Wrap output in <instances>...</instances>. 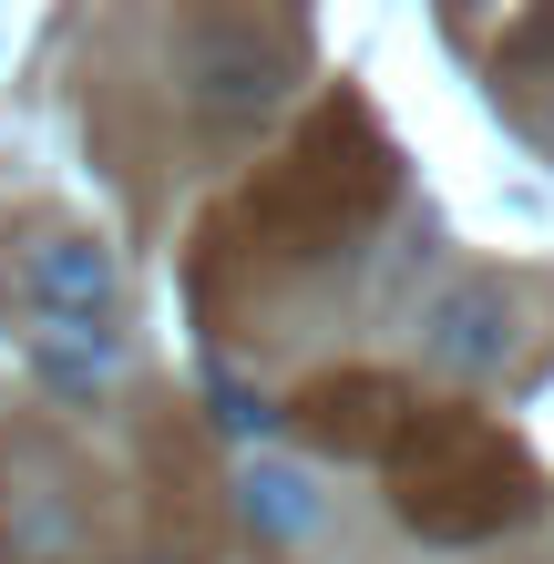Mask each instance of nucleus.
<instances>
[{
  "mask_svg": "<svg viewBox=\"0 0 554 564\" xmlns=\"http://www.w3.org/2000/svg\"><path fill=\"white\" fill-rule=\"evenodd\" d=\"M11 278L31 297V318H83V328L123 318V268H113V247L93 226H21Z\"/></svg>",
  "mask_w": 554,
  "mask_h": 564,
  "instance_id": "nucleus-5",
  "label": "nucleus"
},
{
  "mask_svg": "<svg viewBox=\"0 0 554 564\" xmlns=\"http://www.w3.org/2000/svg\"><path fill=\"white\" fill-rule=\"evenodd\" d=\"M380 482H390V513L421 544H482L534 513V462L493 411H421L390 442Z\"/></svg>",
  "mask_w": 554,
  "mask_h": 564,
  "instance_id": "nucleus-1",
  "label": "nucleus"
},
{
  "mask_svg": "<svg viewBox=\"0 0 554 564\" xmlns=\"http://www.w3.org/2000/svg\"><path fill=\"white\" fill-rule=\"evenodd\" d=\"M31 370H42L62 401H93L123 370V328H83V318H31Z\"/></svg>",
  "mask_w": 554,
  "mask_h": 564,
  "instance_id": "nucleus-7",
  "label": "nucleus"
},
{
  "mask_svg": "<svg viewBox=\"0 0 554 564\" xmlns=\"http://www.w3.org/2000/svg\"><path fill=\"white\" fill-rule=\"evenodd\" d=\"M237 513L257 544H308L318 534V482L298 473V462H247L237 473Z\"/></svg>",
  "mask_w": 554,
  "mask_h": 564,
  "instance_id": "nucleus-8",
  "label": "nucleus"
},
{
  "mask_svg": "<svg viewBox=\"0 0 554 564\" xmlns=\"http://www.w3.org/2000/svg\"><path fill=\"white\" fill-rule=\"evenodd\" d=\"M287 421H298V442L329 452V462H390V442L421 421V401L390 370H329V380H308L298 401H287Z\"/></svg>",
  "mask_w": 554,
  "mask_h": 564,
  "instance_id": "nucleus-6",
  "label": "nucleus"
},
{
  "mask_svg": "<svg viewBox=\"0 0 554 564\" xmlns=\"http://www.w3.org/2000/svg\"><path fill=\"white\" fill-rule=\"evenodd\" d=\"M298 62H308V31L278 11H185L165 31V83L206 134H247L257 113H278Z\"/></svg>",
  "mask_w": 554,
  "mask_h": 564,
  "instance_id": "nucleus-3",
  "label": "nucleus"
},
{
  "mask_svg": "<svg viewBox=\"0 0 554 564\" xmlns=\"http://www.w3.org/2000/svg\"><path fill=\"white\" fill-rule=\"evenodd\" d=\"M380 206H390V144H380V123L339 93V104L308 113V134L247 185L237 216H247V237L268 257H329L339 237H360Z\"/></svg>",
  "mask_w": 554,
  "mask_h": 564,
  "instance_id": "nucleus-2",
  "label": "nucleus"
},
{
  "mask_svg": "<svg viewBox=\"0 0 554 564\" xmlns=\"http://www.w3.org/2000/svg\"><path fill=\"white\" fill-rule=\"evenodd\" d=\"M524 297L534 278H503V268L452 278L442 297H421V359L442 380H503L524 359Z\"/></svg>",
  "mask_w": 554,
  "mask_h": 564,
  "instance_id": "nucleus-4",
  "label": "nucleus"
}]
</instances>
